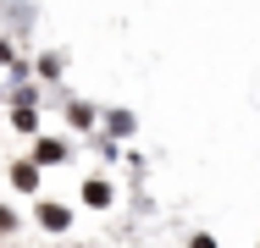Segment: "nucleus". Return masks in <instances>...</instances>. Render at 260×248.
Here are the masks:
<instances>
[{
    "label": "nucleus",
    "mask_w": 260,
    "mask_h": 248,
    "mask_svg": "<svg viewBox=\"0 0 260 248\" xmlns=\"http://www.w3.org/2000/svg\"><path fill=\"white\" fill-rule=\"evenodd\" d=\"M0 61H11V45H6V39H0Z\"/></svg>",
    "instance_id": "6"
},
{
    "label": "nucleus",
    "mask_w": 260,
    "mask_h": 248,
    "mask_svg": "<svg viewBox=\"0 0 260 248\" xmlns=\"http://www.w3.org/2000/svg\"><path fill=\"white\" fill-rule=\"evenodd\" d=\"M39 221H45L50 232H67V210H61V204H39Z\"/></svg>",
    "instance_id": "3"
},
{
    "label": "nucleus",
    "mask_w": 260,
    "mask_h": 248,
    "mask_svg": "<svg viewBox=\"0 0 260 248\" xmlns=\"http://www.w3.org/2000/svg\"><path fill=\"white\" fill-rule=\"evenodd\" d=\"M11 182H17L22 193H34V182H39V160H22V166H11Z\"/></svg>",
    "instance_id": "2"
},
{
    "label": "nucleus",
    "mask_w": 260,
    "mask_h": 248,
    "mask_svg": "<svg viewBox=\"0 0 260 248\" xmlns=\"http://www.w3.org/2000/svg\"><path fill=\"white\" fill-rule=\"evenodd\" d=\"M83 198L100 210V204H111V188H105V182H89V188H83Z\"/></svg>",
    "instance_id": "4"
},
{
    "label": "nucleus",
    "mask_w": 260,
    "mask_h": 248,
    "mask_svg": "<svg viewBox=\"0 0 260 248\" xmlns=\"http://www.w3.org/2000/svg\"><path fill=\"white\" fill-rule=\"evenodd\" d=\"M67 116H72V127H89V121H94V110H89V105H72Z\"/></svg>",
    "instance_id": "5"
},
{
    "label": "nucleus",
    "mask_w": 260,
    "mask_h": 248,
    "mask_svg": "<svg viewBox=\"0 0 260 248\" xmlns=\"http://www.w3.org/2000/svg\"><path fill=\"white\" fill-rule=\"evenodd\" d=\"M34 160H39V166H61V160H67V144H61V138H39V144H34Z\"/></svg>",
    "instance_id": "1"
}]
</instances>
